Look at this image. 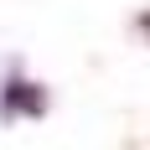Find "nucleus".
I'll list each match as a JSON object with an SVG mask.
<instances>
[{
    "label": "nucleus",
    "instance_id": "obj_1",
    "mask_svg": "<svg viewBox=\"0 0 150 150\" xmlns=\"http://www.w3.org/2000/svg\"><path fill=\"white\" fill-rule=\"evenodd\" d=\"M47 114V88L26 83V78H11L5 93H0V119H36Z\"/></svg>",
    "mask_w": 150,
    "mask_h": 150
},
{
    "label": "nucleus",
    "instance_id": "obj_2",
    "mask_svg": "<svg viewBox=\"0 0 150 150\" xmlns=\"http://www.w3.org/2000/svg\"><path fill=\"white\" fill-rule=\"evenodd\" d=\"M140 31H145V36H150V16H140Z\"/></svg>",
    "mask_w": 150,
    "mask_h": 150
}]
</instances>
